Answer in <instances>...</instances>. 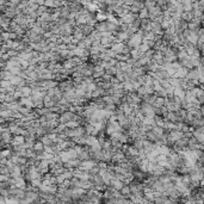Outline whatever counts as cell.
Listing matches in <instances>:
<instances>
[{
  "mask_svg": "<svg viewBox=\"0 0 204 204\" xmlns=\"http://www.w3.org/2000/svg\"><path fill=\"white\" fill-rule=\"evenodd\" d=\"M142 54L137 50V49H131L130 50V53H129V56L133 59V60H135V61H137L138 59H140V56H141Z\"/></svg>",
  "mask_w": 204,
  "mask_h": 204,
  "instance_id": "obj_5",
  "label": "cell"
},
{
  "mask_svg": "<svg viewBox=\"0 0 204 204\" xmlns=\"http://www.w3.org/2000/svg\"><path fill=\"white\" fill-rule=\"evenodd\" d=\"M109 186L112 188V189H115L116 191H119V190L124 186V183H123L122 180H118V179H116V178H112V179L110 180Z\"/></svg>",
  "mask_w": 204,
  "mask_h": 204,
  "instance_id": "obj_3",
  "label": "cell"
},
{
  "mask_svg": "<svg viewBox=\"0 0 204 204\" xmlns=\"http://www.w3.org/2000/svg\"><path fill=\"white\" fill-rule=\"evenodd\" d=\"M200 75H203V74H200V72L197 71V68H194V69L188 71L185 79H186V80H191V81H197Z\"/></svg>",
  "mask_w": 204,
  "mask_h": 204,
  "instance_id": "obj_2",
  "label": "cell"
},
{
  "mask_svg": "<svg viewBox=\"0 0 204 204\" xmlns=\"http://www.w3.org/2000/svg\"><path fill=\"white\" fill-rule=\"evenodd\" d=\"M32 149L35 152H43L44 150V146L42 144V142L39 140H36L35 143H34V146H32Z\"/></svg>",
  "mask_w": 204,
  "mask_h": 204,
  "instance_id": "obj_4",
  "label": "cell"
},
{
  "mask_svg": "<svg viewBox=\"0 0 204 204\" xmlns=\"http://www.w3.org/2000/svg\"><path fill=\"white\" fill-rule=\"evenodd\" d=\"M19 91H20L23 98H26V97H30V96H31V89H30L29 86H25V87L20 89Z\"/></svg>",
  "mask_w": 204,
  "mask_h": 204,
  "instance_id": "obj_6",
  "label": "cell"
},
{
  "mask_svg": "<svg viewBox=\"0 0 204 204\" xmlns=\"http://www.w3.org/2000/svg\"><path fill=\"white\" fill-rule=\"evenodd\" d=\"M137 16H138V18H140V19H148V11L143 7V8L138 12V14H137Z\"/></svg>",
  "mask_w": 204,
  "mask_h": 204,
  "instance_id": "obj_7",
  "label": "cell"
},
{
  "mask_svg": "<svg viewBox=\"0 0 204 204\" xmlns=\"http://www.w3.org/2000/svg\"><path fill=\"white\" fill-rule=\"evenodd\" d=\"M22 79L18 77V75H12V78L10 79V83H11V85H13V86H17L18 84H19V81H20Z\"/></svg>",
  "mask_w": 204,
  "mask_h": 204,
  "instance_id": "obj_8",
  "label": "cell"
},
{
  "mask_svg": "<svg viewBox=\"0 0 204 204\" xmlns=\"http://www.w3.org/2000/svg\"><path fill=\"white\" fill-rule=\"evenodd\" d=\"M57 89H59L62 93L71 92V91L74 90V83H73V80L69 78V79H67V80H65V81L59 83V84H57Z\"/></svg>",
  "mask_w": 204,
  "mask_h": 204,
  "instance_id": "obj_1",
  "label": "cell"
}]
</instances>
